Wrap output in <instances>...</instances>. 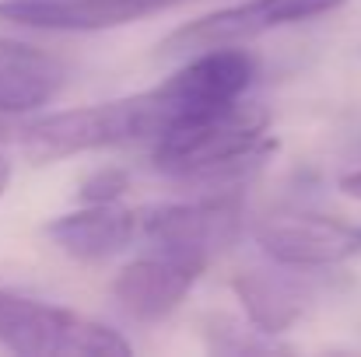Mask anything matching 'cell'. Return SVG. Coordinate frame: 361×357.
<instances>
[{
  "label": "cell",
  "mask_w": 361,
  "mask_h": 357,
  "mask_svg": "<svg viewBox=\"0 0 361 357\" xmlns=\"http://www.w3.org/2000/svg\"><path fill=\"white\" fill-rule=\"evenodd\" d=\"M267 130L270 113L252 102L172 123L151 144V168L172 182L200 186L197 193H242L277 151Z\"/></svg>",
  "instance_id": "1"
},
{
  "label": "cell",
  "mask_w": 361,
  "mask_h": 357,
  "mask_svg": "<svg viewBox=\"0 0 361 357\" xmlns=\"http://www.w3.org/2000/svg\"><path fill=\"white\" fill-rule=\"evenodd\" d=\"M158 133H161V113L147 88L126 99L78 106V109L32 119L28 126H21L18 144L32 165H53V161L88 154V151L154 140Z\"/></svg>",
  "instance_id": "2"
},
{
  "label": "cell",
  "mask_w": 361,
  "mask_h": 357,
  "mask_svg": "<svg viewBox=\"0 0 361 357\" xmlns=\"http://www.w3.org/2000/svg\"><path fill=\"white\" fill-rule=\"evenodd\" d=\"M0 347L28 357H126L133 351L120 330L14 291H0Z\"/></svg>",
  "instance_id": "3"
},
{
  "label": "cell",
  "mask_w": 361,
  "mask_h": 357,
  "mask_svg": "<svg viewBox=\"0 0 361 357\" xmlns=\"http://www.w3.org/2000/svg\"><path fill=\"white\" fill-rule=\"evenodd\" d=\"M256 77H259V60L252 49H242V42L197 49L172 77L151 88L161 113V130L183 119H197L235 106L245 99Z\"/></svg>",
  "instance_id": "4"
},
{
  "label": "cell",
  "mask_w": 361,
  "mask_h": 357,
  "mask_svg": "<svg viewBox=\"0 0 361 357\" xmlns=\"http://www.w3.org/2000/svg\"><path fill=\"white\" fill-rule=\"evenodd\" d=\"M245 228L242 193H197L183 203L140 211V238L161 252L190 256L211 266L214 256L232 249Z\"/></svg>",
  "instance_id": "5"
},
{
  "label": "cell",
  "mask_w": 361,
  "mask_h": 357,
  "mask_svg": "<svg viewBox=\"0 0 361 357\" xmlns=\"http://www.w3.org/2000/svg\"><path fill=\"white\" fill-rule=\"evenodd\" d=\"M259 252L284 270H330L361 256V225L326 214H270L252 225Z\"/></svg>",
  "instance_id": "6"
},
{
  "label": "cell",
  "mask_w": 361,
  "mask_h": 357,
  "mask_svg": "<svg viewBox=\"0 0 361 357\" xmlns=\"http://www.w3.org/2000/svg\"><path fill=\"white\" fill-rule=\"evenodd\" d=\"M348 0H242L232 7L211 11L183 28H176L158 49L165 56L172 53H197L207 46H232V42H249L263 32H277L288 25H302L323 14L341 11Z\"/></svg>",
  "instance_id": "7"
},
{
  "label": "cell",
  "mask_w": 361,
  "mask_h": 357,
  "mask_svg": "<svg viewBox=\"0 0 361 357\" xmlns=\"http://www.w3.org/2000/svg\"><path fill=\"white\" fill-rule=\"evenodd\" d=\"M204 270H207V263H200V259L154 249V252L126 263L116 273L113 298L130 319L158 322V319H169L186 301V294L197 287Z\"/></svg>",
  "instance_id": "8"
},
{
  "label": "cell",
  "mask_w": 361,
  "mask_h": 357,
  "mask_svg": "<svg viewBox=\"0 0 361 357\" xmlns=\"http://www.w3.org/2000/svg\"><path fill=\"white\" fill-rule=\"evenodd\" d=\"M176 0H0V21L35 32H106Z\"/></svg>",
  "instance_id": "9"
},
{
  "label": "cell",
  "mask_w": 361,
  "mask_h": 357,
  "mask_svg": "<svg viewBox=\"0 0 361 357\" xmlns=\"http://www.w3.org/2000/svg\"><path fill=\"white\" fill-rule=\"evenodd\" d=\"M46 238L78 263H106L133 238H140V211L113 203H85L81 211L60 214L46 225Z\"/></svg>",
  "instance_id": "10"
},
{
  "label": "cell",
  "mask_w": 361,
  "mask_h": 357,
  "mask_svg": "<svg viewBox=\"0 0 361 357\" xmlns=\"http://www.w3.org/2000/svg\"><path fill=\"white\" fill-rule=\"evenodd\" d=\"M67 84V67L53 53L0 39V116H25L49 106Z\"/></svg>",
  "instance_id": "11"
},
{
  "label": "cell",
  "mask_w": 361,
  "mask_h": 357,
  "mask_svg": "<svg viewBox=\"0 0 361 357\" xmlns=\"http://www.w3.org/2000/svg\"><path fill=\"white\" fill-rule=\"evenodd\" d=\"M232 291L242 301L249 326L263 330L267 337L288 333L312 301L302 277L284 273V266L281 270H242L232 277Z\"/></svg>",
  "instance_id": "12"
},
{
  "label": "cell",
  "mask_w": 361,
  "mask_h": 357,
  "mask_svg": "<svg viewBox=\"0 0 361 357\" xmlns=\"http://www.w3.org/2000/svg\"><path fill=\"white\" fill-rule=\"evenodd\" d=\"M126 189H130L126 168H120V165H102V168H95V172H88L81 179L78 196H81V203H113V200H120Z\"/></svg>",
  "instance_id": "13"
},
{
  "label": "cell",
  "mask_w": 361,
  "mask_h": 357,
  "mask_svg": "<svg viewBox=\"0 0 361 357\" xmlns=\"http://www.w3.org/2000/svg\"><path fill=\"white\" fill-rule=\"evenodd\" d=\"M263 337V333H259ZM249 340L242 337V326L228 322V319H214V326L207 330V344L214 351H225V354H249V351H281V344L270 337V340Z\"/></svg>",
  "instance_id": "14"
},
{
  "label": "cell",
  "mask_w": 361,
  "mask_h": 357,
  "mask_svg": "<svg viewBox=\"0 0 361 357\" xmlns=\"http://www.w3.org/2000/svg\"><path fill=\"white\" fill-rule=\"evenodd\" d=\"M337 189H341L344 196H351V200H361V168L344 172V175L337 179Z\"/></svg>",
  "instance_id": "15"
},
{
  "label": "cell",
  "mask_w": 361,
  "mask_h": 357,
  "mask_svg": "<svg viewBox=\"0 0 361 357\" xmlns=\"http://www.w3.org/2000/svg\"><path fill=\"white\" fill-rule=\"evenodd\" d=\"M7 186H11V161L0 154V196L7 193Z\"/></svg>",
  "instance_id": "16"
},
{
  "label": "cell",
  "mask_w": 361,
  "mask_h": 357,
  "mask_svg": "<svg viewBox=\"0 0 361 357\" xmlns=\"http://www.w3.org/2000/svg\"><path fill=\"white\" fill-rule=\"evenodd\" d=\"M0 133H4V130H0Z\"/></svg>",
  "instance_id": "17"
}]
</instances>
